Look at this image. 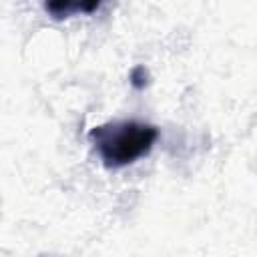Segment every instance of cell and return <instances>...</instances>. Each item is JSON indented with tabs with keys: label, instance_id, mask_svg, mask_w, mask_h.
I'll list each match as a JSON object with an SVG mask.
<instances>
[{
	"label": "cell",
	"instance_id": "1",
	"mask_svg": "<svg viewBox=\"0 0 257 257\" xmlns=\"http://www.w3.org/2000/svg\"><path fill=\"white\" fill-rule=\"evenodd\" d=\"M88 141L106 169H122L147 157L159 141V128L143 120H108L90 128Z\"/></svg>",
	"mask_w": 257,
	"mask_h": 257
},
{
	"label": "cell",
	"instance_id": "2",
	"mask_svg": "<svg viewBox=\"0 0 257 257\" xmlns=\"http://www.w3.org/2000/svg\"><path fill=\"white\" fill-rule=\"evenodd\" d=\"M42 6L52 20H64L74 14H82V0H44Z\"/></svg>",
	"mask_w": 257,
	"mask_h": 257
},
{
	"label": "cell",
	"instance_id": "3",
	"mask_svg": "<svg viewBox=\"0 0 257 257\" xmlns=\"http://www.w3.org/2000/svg\"><path fill=\"white\" fill-rule=\"evenodd\" d=\"M147 82H149V74H147L145 66H135V68L131 70V84H133L135 88H145Z\"/></svg>",
	"mask_w": 257,
	"mask_h": 257
},
{
	"label": "cell",
	"instance_id": "4",
	"mask_svg": "<svg viewBox=\"0 0 257 257\" xmlns=\"http://www.w3.org/2000/svg\"><path fill=\"white\" fill-rule=\"evenodd\" d=\"M102 0H82V14H92L100 8Z\"/></svg>",
	"mask_w": 257,
	"mask_h": 257
}]
</instances>
